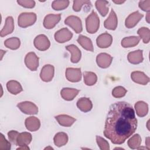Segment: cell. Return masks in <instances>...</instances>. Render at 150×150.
<instances>
[{
	"label": "cell",
	"instance_id": "6da1fadb",
	"mask_svg": "<svg viewBox=\"0 0 150 150\" xmlns=\"http://www.w3.org/2000/svg\"><path fill=\"white\" fill-rule=\"evenodd\" d=\"M137 120L132 107L125 101L111 105L105 122L104 135L114 144L120 145L137 129Z\"/></svg>",
	"mask_w": 150,
	"mask_h": 150
},
{
	"label": "cell",
	"instance_id": "7a4b0ae2",
	"mask_svg": "<svg viewBox=\"0 0 150 150\" xmlns=\"http://www.w3.org/2000/svg\"><path fill=\"white\" fill-rule=\"evenodd\" d=\"M100 19L97 13L93 11L86 19V28L89 33H95L99 29Z\"/></svg>",
	"mask_w": 150,
	"mask_h": 150
},
{
	"label": "cell",
	"instance_id": "3957f363",
	"mask_svg": "<svg viewBox=\"0 0 150 150\" xmlns=\"http://www.w3.org/2000/svg\"><path fill=\"white\" fill-rule=\"evenodd\" d=\"M36 15L33 12L21 13L18 19V23L21 28H25L33 25L36 21Z\"/></svg>",
	"mask_w": 150,
	"mask_h": 150
},
{
	"label": "cell",
	"instance_id": "277c9868",
	"mask_svg": "<svg viewBox=\"0 0 150 150\" xmlns=\"http://www.w3.org/2000/svg\"><path fill=\"white\" fill-rule=\"evenodd\" d=\"M66 25L71 27L76 33H80L82 32V23L80 18L74 15H70L64 20Z\"/></svg>",
	"mask_w": 150,
	"mask_h": 150
},
{
	"label": "cell",
	"instance_id": "5b68a950",
	"mask_svg": "<svg viewBox=\"0 0 150 150\" xmlns=\"http://www.w3.org/2000/svg\"><path fill=\"white\" fill-rule=\"evenodd\" d=\"M35 47L39 50L45 51L50 46V43L47 37L43 34L38 35L33 41Z\"/></svg>",
	"mask_w": 150,
	"mask_h": 150
},
{
	"label": "cell",
	"instance_id": "8992f818",
	"mask_svg": "<svg viewBox=\"0 0 150 150\" xmlns=\"http://www.w3.org/2000/svg\"><path fill=\"white\" fill-rule=\"evenodd\" d=\"M17 107L20 110L26 114L33 115L38 112V107L30 101H23L17 104Z\"/></svg>",
	"mask_w": 150,
	"mask_h": 150
},
{
	"label": "cell",
	"instance_id": "52a82bcc",
	"mask_svg": "<svg viewBox=\"0 0 150 150\" xmlns=\"http://www.w3.org/2000/svg\"><path fill=\"white\" fill-rule=\"evenodd\" d=\"M25 63L31 71H36L39 66V57L34 52H29L25 57Z\"/></svg>",
	"mask_w": 150,
	"mask_h": 150
},
{
	"label": "cell",
	"instance_id": "ba28073f",
	"mask_svg": "<svg viewBox=\"0 0 150 150\" xmlns=\"http://www.w3.org/2000/svg\"><path fill=\"white\" fill-rule=\"evenodd\" d=\"M55 40L60 43H63L70 40L73 37V33L66 28H63L54 33Z\"/></svg>",
	"mask_w": 150,
	"mask_h": 150
},
{
	"label": "cell",
	"instance_id": "9c48e42d",
	"mask_svg": "<svg viewBox=\"0 0 150 150\" xmlns=\"http://www.w3.org/2000/svg\"><path fill=\"white\" fill-rule=\"evenodd\" d=\"M66 77L69 81L79 82L81 79V72L80 68L68 67L66 70Z\"/></svg>",
	"mask_w": 150,
	"mask_h": 150
},
{
	"label": "cell",
	"instance_id": "30bf717a",
	"mask_svg": "<svg viewBox=\"0 0 150 150\" xmlns=\"http://www.w3.org/2000/svg\"><path fill=\"white\" fill-rule=\"evenodd\" d=\"M61 19V14H48L43 20V26L45 28L50 29L53 28L60 21Z\"/></svg>",
	"mask_w": 150,
	"mask_h": 150
},
{
	"label": "cell",
	"instance_id": "8fae6325",
	"mask_svg": "<svg viewBox=\"0 0 150 150\" xmlns=\"http://www.w3.org/2000/svg\"><path fill=\"white\" fill-rule=\"evenodd\" d=\"M54 73V67L51 64L45 65L41 70L40 73V79L45 82L52 81Z\"/></svg>",
	"mask_w": 150,
	"mask_h": 150
},
{
	"label": "cell",
	"instance_id": "7c38bea8",
	"mask_svg": "<svg viewBox=\"0 0 150 150\" xmlns=\"http://www.w3.org/2000/svg\"><path fill=\"white\" fill-rule=\"evenodd\" d=\"M112 42V36L105 32L104 33L99 35L96 39L97 45L100 48H107L111 46Z\"/></svg>",
	"mask_w": 150,
	"mask_h": 150
},
{
	"label": "cell",
	"instance_id": "4fadbf2b",
	"mask_svg": "<svg viewBox=\"0 0 150 150\" xmlns=\"http://www.w3.org/2000/svg\"><path fill=\"white\" fill-rule=\"evenodd\" d=\"M143 14L141 13L139 11H135L131 13L125 19V25L127 28L131 29L134 28L138 22L143 18Z\"/></svg>",
	"mask_w": 150,
	"mask_h": 150
},
{
	"label": "cell",
	"instance_id": "5bb4252c",
	"mask_svg": "<svg viewBox=\"0 0 150 150\" xmlns=\"http://www.w3.org/2000/svg\"><path fill=\"white\" fill-rule=\"evenodd\" d=\"M112 61V57L106 53H101L96 57L97 65L103 69L108 67Z\"/></svg>",
	"mask_w": 150,
	"mask_h": 150
},
{
	"label": "cell",
	"instance_id": "9a60e30c",
	"mask_svg": "<svg viewBox=\"0 0 150 150\" xmlns=\"http://www.w3.org/2000/svg\"><path fill=\"white\" fill-rule=\"evenodd\" d=\"M118 25V19L115 12L112 9L108 17L104 22V27L109 30H114L116 29Z\"/></svg>",
	"mask_w": 150,
	"mask_h": 150
},
{
	"label": "cell",
	"instance_id": "2e32d148",
	"mask_svg": "<svg viewBox=\"0 0 150 150\" xmlns=\"http://www.w3.org/2000/svg\"><path fill=\"white\" fill-rule=\"evenodd\" d=\"M131 77L133 81L136 83L146 85L149 81V78L144 72L140 71H135L131 73Z\"/></svg>",
	"mask_w": 150,
	"mask_h": 150
},
{
	"label": "cell",
	"instance_id": "e0dca14e",
	"mask_svg": "<svg viewBox=\"0 0 150 150\" xmlns=\"http://www.w3.org/2000/svg\"><path fill=\"white\" fill-rule=\"evenodd\" d=\"M25 124L26 129L30 131H36L40 127V120L36 117L31 116L25 120Z\"/></svg>",
	"mask_w": 150,
	"mask_h": 150
},
{
	"label": "cell",
	"instance_id": "ac0fdd59",
	"mask_svg": "<svg viewBox=\"0 0 150 150\" xmlns=\"http://www.w3.org/2000/svg\"><path fill=\"white\" fill-rule=\"evenodd\" d=\"M32 137L30 133L23 132L19 133L16 140V145L19 146H28L31 142Z\"/></svg>",
	"mask_w": 150,
	"mask_h": 150
},
{
	"label": "cell",
	"instance_id": "d6986e66",
	"mask_svg": "<svg viewBox=\"0 0 150 150\" xmlns=\"http://www.w3.org/2000/svg\"><path fill=\"white\" fill-rule=\"evenodd\" d=\"M66 49L71 54L70 60L73 63H78L81 56V51L74 45H70L66 46Z\"/></svg>",
	"mask_w": 150,
	"mask_h": 150
},
{
	"label": "cell",
	"instance_id": "ffe728a7",
	"mask_svg": "<svg viewBox=\"0 0 150 150\" xmlns=\"http://www.w3.org/2000/svg\"><path fill=\"white\" fill-rule=\"evenodd\" d=\"M80 90L76 88H63L60 91L62 97L66 101L73 100L79 94Z\"/></svg>",
	"mask_w": 150,
	"mask_h": 150
},
{
	"label": "cell",
	"instance_id": "44dd1931",
	"mask_svg": "<svg viewBox=\"0 0 150 150\" xmlns=\"http://www.w3.org/2000/svg\"><path fill=\"white\" fill-rule=\"evenodd\" d=\"M142 50H137L134 52H129L128 54L127 59L128 62L134 64H137L142 62L144 58L142 56Z\"/></svg>",
	"mask_w": 150,
	"mask_h": 150
},
{
	"label": "cell",
	"instance_id": "7402d4cb",
	"mask_svg": "<svg viewBox=\"0 0 150 150\" xmlns=\"http://www.w3.org/2000/svg\"><path fill=\"white\" fill-rule=\"evenodd\" d=\"M13 30H14L13 19L12 16H8L6 18L5 25L2 28V29L1 30L0 36L1 37L5 36L12 33Z\"/></svg>",
	"mask_w": 150,
	"mask_h": 150
},
{
	"label": "cell",
	"instance_id": "603a6c76",
	"mask_svg": "<svg viewBox=\"0 0 150 150\" xmlns=\"http://www.w3.org/2000/svg\"><path fill=\"white\" fill-rule=\"evenodd\" d=\"M77 106L79 110L84 112L90 111L93 108L91 100L87 97H81L77 101Z\"/></svg>",
	"mask_w": 150,
	"mask_h": 150
},
{
	"label": "cell",
	"instance_id": "cb8c5ba5",
	"mask_svg": "<svg viewBox=\"0 0 150 150\" xmlns=\"http://www.w3.org/2000/svg\"><path fill=\"white\" fill-rule=\"evenodd\" d=\"M55 119L57 121L58 123L63 127H69L72 125L76 121V119L68 115L62 114L55 116Z\"/></svg>",
	"mask_w": 150,
	"mask_h": 150
},
{
	"label": "cell",
	"instance_id": "d4e9b609",
	"mask_svg": "<svg viewBox=\"0 0 150 150\" xmlns=\"http://www.w3.org/2000/svg\"><path fill=\"white\" fill-rule=\"evenodd\" d=\"M6 88L10 93L14 95H16L23 91L21 84L16 80L9 81L6 83Z\"/></svg>",
	"mask_w": 150,
	"mask_h": 150
},
{
	"label": "cell",
	"instance_id": "484cf974",
	"mask_svg": "<svg viewBox=\"0 0 150 150\" xmlns=\"http://www.w3.org/2000/svg\"><path fill=\"white\" fill-rule=\"evenodd\" d=\"M77 41L81 46V47L84 49L90 52L94 51V47H93L92 42L91 39L87 38V36L80 35L78 37Z\"/></svg>",
	"mask_w": 150,
	"mask_h": 150
},
{
	"label": "cell",
	"instance_id": "4316f807",
	"mask_svg": "<svg viewBox=\"0 0 150 150\" xmlns=\"http://www.w3.org/2000/svg\"><path fill=\"white\" fill-rule=\"evenodd\" d=\"M136 113L139 117H145L148 112V104L142 101H139L135 104Z\"/></svg>",
	"mask_w": 150,
	"mask_h": 150
},
{
	"label": "cell",
	"instance_id": "83f0119b",
	"mask_svg": "<svg viewBox=\"0 0 150 150\" xmlns=\"http://www.w3.org/2000/svg\"><path fill=\"white\" fill-rule=\"evenodd\" d=\"M140 40V38L138 36H129L125 37L121 40V46L123 47H131L137 46Z\"/></svg>",
	"mask_w": 150,
	"mask_h": 150
},
{
	"label": "cell",
	"instance_id": "f1b7e54d",
	"mask_svg": "<svg viewBox=\"0 0 150 150\" xmlns=\"http://www.w3.org/2000/svg\"><path fill=\"white\" fill-rule=\"evenodd\" d=\"M53 140L55 145L60 147L67 144L68 141V136L65 132H60L54 135Z\"/></svg>",
	"mask_w": 150,
	"mask_h": 150
},
{
	"label": "cell",
	"instance_id": "f546056e",
	"mask_svg": "<svg viewBox=\"0 0 150 150\" xmlns=\"http://www.w3.org/2000/svg\"><path fill=\"white\" fill-rule=\"evenodd\" d=\"M108 4L107 1H96V8L102 16H105L108 12Z\"/></svg>",
	"mask_w": 150,
	"mask_h": 150
},
{
	"label": "cell",
	"instance_id": "4dcf8cb0",
	"mask_svg": "<svg viewBox=\"0 0 150 150\" xmlns=\"http://www.w3.org/2000/svg\"><path fill=\"white\" fill-rule=\"evenodd\" d=\"M84 82L87 86H93L97 81V76L94 72L84 71Z\"/></svg>",
	"mask_w": 150,
	"mask_h": 150
},
{
	"label": "cell",
	"instance_id": "1f68e13d",
	"mask_svg": "<svg viewBox=\"0 0 150 150\" xmlns=\"http://www.w3.org/2000/svg\"><path fill=\"white\" fill-rule=\"evenodd\" d=\"M21 45L20 39L16 37H13L7 39L4 42V45L12 50L18 49Z\"/></svg>",
	"mask_w": 150,
	"mask_h": 150
},
{
	"label": "cell",
	"instance_id": "d6a6232c",
	"mask_svg": "<svg viewBox=\"0 0 150 150\" xmlns=\"http://www.w3.org/2000/svg\"><path fill=\"white\" fill-rule=\"evenodd\" d=\"M141 138L139 134H135L133 135L128 141V146L132 149H137L141 144Z\"/></svg>",
	"mask_w": 150,
	"mask_h": 150
},
{
	"label": "cell",
	"instance_id": "836d02e7",
	"mask_svg": "<svg viewBox=\"0 0 150 150\" xmlns=\"http://www.w3.org/2000/svg\"><path fill=\"white\" fill-rule=\"evenodd\" d=\"M139 38H142L144 43H148L150 40V30L148 28L142 27L139 28L137 31Z\"/></svg>",
	"mask_w": 150,
	"mask_h": 150
},
{
	"label": "cell",
	"instance_id": "e575fe53",
	"mask_svg": "<svg viewBox=\"0 0 150 150\" xmlns=\"http://www.w3.org/2000/svg\"><path fill=\"white\" fill-rule=\"evenodd\" d=\"M69 1H54L52 4V7L54 10L60 11L66 8L69 5Z\"/></svg>",
	"mask_w": 150,
	"mask_h": 150
},
{
	"label": "cell",
	"instance_id": "d590c367",
	"mask_svg": "<svg viewBox=\"0 0 150 150\" xmlns=\"http://www.w3.org/2000/svg\"><path fill=\"white\" fill-rule=\"evenodd\" d=\"M127 90L122 86L115 87L112 91V95L115 98H121L125 96Z\"/></svg>",
	"mask_w": 150,
	"mask_h": 150
},
{
	"label": "cell",
	"instance_id": "8d00e7d4",
	"mask_svg": "<svg viewBox=\"0 0 150 150\" xmlns=\"http://www.w3.org/2000/svg\"><path fill=\"white\" fill-rule=\"evenodd\" d=\"M86 5L87 6H91V4L90 1H73V9L76 12H79L81 10V7L84 5Z\"/></svg>",
	"mask_w": 150,
	"mask_h": 150
},
{
	"label": "cell",
	"instance_id": "74e56055",
	"mask_svg": "<svg viewBox=\"0 0 150 150\" xmlns=\"http://www.w3.org/2000/svg\"><path fill=\"white\" fill-rule=\"evenodd\" d=\"M96 142L98 145V146L101 150H109L110 146L108 142L103 138L102 137L97 135L96 136Z\"/></svg>",
	"mask_w": 150,
	"mask_h": 150
},
{
	"label": "cell",
	"instance_id": "f35d334b",
	"mask_svg": "<svg viewBox=\"0 0 150 150\" xmlns=\"http://www.w3.org/2000/svg\"><path fill=\"white\" fill-rule=\"evenodd\" d=\"M0 138V149L1 150H9L11 149V144L4 137L2 134H1Z\"/></svg>",
	"mask_w": 150,
	"mask_h": 150
},
{
	"label": "cell",
	"instance_id": "ab89813d",
	"mask_svg": "<svg viewBox=\"0 0 150 150\" xmlns=\"http://www.w3.org/2000/svg\"><path fill=\"white\" fill-rule=\"evenodd\" d=\"M17 2L21 6L26 8H32L35 5V2L33 0H18Z\"/></svg>",
	"mask_w": 150,
	"mask_h": 150
},
{
	"label": "cell",
	"instance_id": "60d3db41",
	"mask_svg": "<svg viewBox=\"0 0 150 150\" xmlns=\"http://www.w3.org/2000/svg\"><path fill=\"white\" fill-rule=\"evenodd\" d=\"M138 6L142 11L149 12L150 11V1H141L139 2Z\"/></svg>",
	"mask_w": 150,
	"mask_h": 150
},
{
	"label": "cell",
	"instance_id": "b9f144b4",
	"mask_svg": "<svg viewBox=\"0 0 150 150\" xmlns=\"http://www.w3.org/2000/svg\"><path fill=\"white\" fill-rule=\"evenodd\" d=\"M19 132L16 131H10L8 132V138L10 142H12L14 144H16V138L18 137V135H19Z\"/></svg>",
	"mask_w": 150,
	"mask_h": 150
},
{
	"label": "cell",
	"instance_id": "7bdbcfd3",
	"mask_svg": "<svg viewBox=\"0 0 150 150\" xmlns=\"http://www.w3.org/2000/svg\"><path fill=\"white\" fill-rule=\"evenodd\" d=\"M145 142H146V146L147 149L149 150L150 149V146H149V137L146 138Z\"/></svg>",
	"mask_w": 150,
	"mask_h": 150
},
{
	"label": "cell",
	"instance_id": "ee69618b",
	"mask_svg": "<svg viewBox=\"0 0 150 150\" xmlns=\"http://www.w3.org/2000/svg\"><path fill=\"white\" fill-rule=\"evenodd\" d=\"M17 149H29V148L28 146H22L18 148Z\"/></svg>",
	"mask_w": 150,
	"mask_h": 150
},
{
	"label": "cell",
	"instance_id": "f6af8a7d",
	"mask_svg": "<svg viewBox=\"0 0 150 150\" xmlns=\"http://www.w3.org/2000/svg\"><path fill=\"white\" fill-rule=\"evenodd\" d=\"M125 2V1H113V2L117 4H121Z\"/></svg>",
	"mask_w": 150,
	"mask_h": 150
},
{
	"label": "cell",
	"instance_id": "bcb514c9",
	"mask_svg": "<svg viewBox=\"0 0 150 150\" xmlns=\"http://www.w3.org/2000/svg\"><path fill=\"white\" fill-rule=\"evenodd\" d=\"M146 20L148 23H149V12H148L146 14Z\"/></svg>",
	"mask_w": 150,
	"mask_h": 150
},
{
	"label": "cell",
	"instance_id": "7dc6e473",
	"mask_svg": "<svg viewBox=\"0 0 150 150\" xmlns=\"http://www.w3.org/2000/svg\"><path fill=\"white\" fill-rule=\"evenodd\" d=\"M53 149V148H52L51 146H48V147H46L45 148V149Z\"/></svg>",
	"mask_w": 150,
	"mask_h": 150
}]
</instances>
